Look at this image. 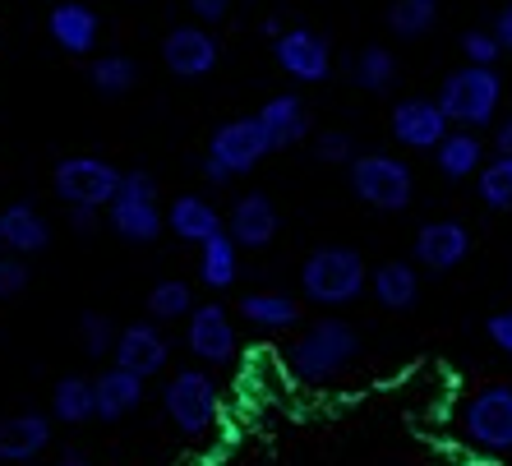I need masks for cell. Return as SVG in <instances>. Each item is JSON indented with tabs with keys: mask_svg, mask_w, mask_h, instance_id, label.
Listing matches in <instances>:
<instances>
[{
	"mask_svg": "<svg viewBox=\"0 0 512 466\" xmlns=\"http://www.w3.org/2000/svg\"><path fill=\"white\" fill-rule=\"evenodd\" d=\"M485 333H489V342H494V347L512 360V305H508V310H499V314H489Z\"/></svg>",
	"mask_w": 512,
	"mask_h": 466,
	"instance_id": "38",
	"label": "cell"
},
{
	"mask_svg": "<svg viewBox=\"0 0 512 466\" xmlns=\"http://www.w3.org/2000/svg\"><path fill=\"white\" fill-rule=\"evenodd\" d=\"M268 5H277V0H268Z\"/></svg>",
	"mask_w": 512,
	"mask_h": 466,
	"instance_id": "46",
	"label": "cell"
},
{
	"mask_svg": "<svg viewBox=\"0 0 512 466\" xmlns=\"http://www.w3.org/2000/svg\"><path fill=\"white\" fill-rule=\"evenodd\" d=\"M240 277V245L231 240V231L203 240L199 245V282L208 291H227Z\"/></svg>",
	"mask_w": 512,
	"mask_h": 466,
	"instance_id": "27",
	"label": "cell"
},
{
	"mask_svg": "<svg viewBox=\"0 0 512 466\" xmlns=\"http://www.w3.org/2000/svg\"><path fill=\"white\" fill-rule=\"evenodd\" d=\"M51 190L65 208H102L107 213L120 190V167H111L107 157H65L51 171Z\"/></svg>",
	"mask_w": 512,
	"mask_h": 466,
	"instance_id": "7",
	"label": "cell"
},
{
	"mask_svg": "<svg viewBox=\"0 0 512 466\" xmlns=\"http://www.w3.org/2000/svg\"><path fill=\"white\" fill-rule=\"evenodd\" d=\"M167 231L176 240H185V245H194L199 250L203 240H213L227 231V222H222V213H217L203 194H180V199H171L167 208Z\"/></svg>",
	"mask_w": 512,
	"mask_h": 466,
	"instance_id": "21",
	"label": "cell"
},
{
	"mask_svg": "<svg viewBox=\"0 0 512 466\" xmlns=\"http://www.w3.org/2000/svg\"><path fill=\"white\" fill-rule=\"evenodd\" d=\"M97 420H125V416H134V411L143 407V383L148 379H139V374H130V370H120V365H107V370L97 374Z\"/></svg>",
	"mask_w": 512,
	"mask_h": 466,
	"instance_id": "23",
	"label": "cell"
},
{
	"mask_svg": "<svg viewBox=\"0 0 512 466\" xmlns=\"http://www.w3.org/2000/svg\"><path fill=\"white\" fill-rule=\"evenodd\" d=\"M434 102L457 130H485L503 107V79L494 65H462L439 84Z\"/></svg>",
	"mask_w": 512,
	"mask_h": 466,
	"instance_id": "3",
	"label": "cell"
},
{
	"mask_svg": "<svg viewBox=\"0 0 512 466\" xmlns=\"http://www.w3.org/2000/svg\"><path fill=\"white\" fill-rule=\"evenodd\" d=\"M300 291L323 310H342L370 291V268L351 245H319L300 263Z\"/></svg>",
	"mask_w": 512,
	"mask_h": 466,
	"instance_id": "2",
	"label": "cell"
},
{
	"mask_svg": "<svg viewBox=\"0 0 512 466\" xmlns=\"http://www.w3.org/2000/svg\"><path fill=\"white\" fill-rule=\"evenodd\" d=\"M0 240H5V254H19V259H33L51 245V222L42 217V208L19 199V204L0 208Z\"/></svg>",
	"mask_w": 512,
	"mask_h": 466,
	"instance_id": "19",
	"label": "cell"
},
{
	"mask_svg": "<svg viewBox=\"0 0 512 466\" xmlns=\"http://www.w3.org/2000/svg\"><path fill=\"white\" fill-rule=\"evenodd\" d=\"M217 167H227L231 176H245V171H254L268 157V139H263V125L259 116H236V120H222L213 130V139H208V153Z\"/></svg>",
	"mask_w": 512,
	"mask_h": 466,
	"instance_id": "10",
	"label": "cell"
},
{
	"mask_svg": "<svg viewBox=\"0 0 512 466\" xmlns=\"http://www.w3.org/2000/svg\"><path fill=\"white\" fill-rule=\"evenodd\" d=\"M370 291L383 310H393V314L416 310V300H420L416 259H388V263H379V268H370Z\"/></svg>",
	"mask_w": 512,
	"mask_h": 466,
	"instance_id": "22",
	"label": "cell"
},
{
	"mask_svg": "<svg viewBox=\"0 0 512 466\" xmlns=\"http://www.w3.org/2000/svg\"><path fill=\"white\" fill-rule=\"evenodd\" d=\"M107 227L116 231L125 245H153L162 231H167V213L153 204V199H111L107 208Z\"/></svg>",
	"mask_w": 512,
	"mask_h": 466,
	"instance_id": "20",
	"label": "cell"
},
{
	"mask_svg": "<svg viewBox=\"0 0 512 466\" xmlns=\"http://www.w3.org/2000/svg\"><path fill=\"white\" fill-rule=\"evenodd\" d=\"M28 282H33V268H28V259H19V254H0V300L24 296Z\"/></svg>",
	"mask_w": 512,
	"mask_h": 466,
	"instance_id": "36",
	"label": "cell"
},
{
	"mask_svg": "<svg viewBox=\"0 0 512 466\" xmlns=\"http://www.w3.org/2000/svg\"><path fill=\"white\" fill-rule=\"evenodd\" d=\"M227 231L240 250H268L277 240V231H282V213H277V204L268 194L254 190V194H245V199H236Z\"/></svg>",
	"mask_w": 512,
	"mask_h": 466,
	"instance_id": "18",
	"label": "cell"
},
{
	"mask_svg": "<svg viewBox=\"0 0 512 466\" xmlns=\"http://www.w3.org/2000/svg\"><path fill=\"white\" fill-rule=\"evenodd\" d=\"M314 157H319L323 167H351L360 153H356V139L346 130H328L314 139Z\"/></svg>",
	"mask_w": 512,
	"mask_h": 466,
	"instance_id": "34",
	"label": "cell"
},
{
	"mask_svg": "<svg viewBox=\"0 0 512 466\" xmlns=\"http://www.w3.org/2000/svg\"><path fill=\"white\" fill-rule=\"evenodd\" d=\"M56 466H93V462L84 453H65V457H56Z\"/></svg>",
	"mask_w": 512,
	"mask_h": 466,
	"instance_id": "44",
	"label": "cell"
},
{
	"mask_svg": "<svg viewBox=\"0 0 512 466\" xmlns=\"http://www.w3.org/2000/svg\"><path fill=\"white\" fill-rule=\"evenodd\" d=\"M236 310L240 319L263 328V333H286L300 323V300L286 296V291H245Z\"/></svg>",
	"mask_w": 512,
	"mask_h": 466,
	"instance_id": "24",
	"label": "cell"
},
{
	"mask_svg": "<svg viewBox=\"0 0 512 466\" xmlns=\"http://www.w3.org/2000/svg\"><path fill=\"white\" fill-rule=\"evenodd\" d=\"M116 323L107 319V314H84L79 319V342H84V356H93V360H102V356H111L116 351Z\"/></svg>",
	"mask_w": 512,
	"mask_h": 466,
	"instance_id": "33",
	"label": "cell"
},
{
	"mask_svg": "<svg viewBox=\"0 0 512 466\" xmlns=\"http://www.w3.org/2000/svg\"><path fill=\"white\" fill-rule=\"evenodd\" d=\"M393 139L402 148H411V153H434V148L448 139V116H443V107L434 102V97H402L393 107Z\"/></svg>",
	"mask_w": 512,
	"mask_h": 466,
	"instance_id": "12",
	"label": "cell"
},
{
	"mask_svg": "<svg viewBox=\"0 0 512 466\" xmlns=\"http://www.w3.org/2000/svg\"><path fill=\"white\" fill-rule=\"evenodd\" d=\"M0 254H5V240H0Z\"/></svg>",
	"mask_w": 512,
	"mask_h": 466,
	"instance_id": "45",
	"label": "cell"
},
{
	"mask_svg": "<svg viewBox=\"0 0 512 466\" xmlns=\"http://www.w3.org/2000/svg\"><path fill=\"white\" fill-rule=\"evenodd\" d=\"M259 33H263V37H273V42H277V37H282L286 28H282V19H277V14H268V19L259 24Z\"/></svg>",
	"mask_w": 512,
	"mask_h": 466,
	"instance_id": "43",
	"label": "cell"
},
{
	"mask_svg": "<svg viewBox=\"0 0 512 466\" xmlns=\"http://www.w3.org/2000/svg\"><path fill=\"white\" fill-rule=\"evenodd\" d=\"M47 37L65 56H93L97 37H102V19H97V10L84 5V0H60L47 14Z\"/></svg>",
	"mask_w": 512,
	"mask_h": 466,
	"instance_id": "16",
	"label": "cell"
},
{
	"mask_svg": "<svg viewBox=\"0 0 512 466\" xmlns=\"http://www.w3.org/2000/svg\"><path fill=\"white\" fill-rule=\"evenodd\" d=\"M489 33L499 37V47H503V51H512V5H508V10L494 14V28H489Z\"/></svg>",
	"mask_w": 512,
	"mask_h": 466,
	"instance_id": "40",
	"label": "cell"
},
{
	"mask_svg": "<svg viewBox=\"0 0 512 466\" xmlns=\"http://www.w3.org/2000/svg\"><path fill=\"white\" fill-rule=\"evenodd\" d=\"M254 116H259V125H263L268 153H286V148L305 144V134H310V107H305L296 93L268 97V102H263Z\"/></svg>",
	"mask_w": 512,
	"mask_h": 466,
	"instance_id": "17",
	"label": "cell"
},
{
	"mask_svg": "<svg viewBox=\"0 0 512 466\" xmlns=\"http://www.w3.org/2000/svg\"><path fill=\"white\" fill-rule=\"evenodd\" d=\"M439 28V0H393L388 5V33L402 42H420Z\"/></svg>",
	"mask_w": 512,
	"mask_h": 466,
	"instance_id": "30",
	"label": "cell"
},
{
	"mask_svg": "<svg viewBox=\"0 0 512 466\" xmlns=\"http://www.w3.org/2000/svg\"><path fill=\"white\" fill-rule=\"evenodd\" d=\"M476 194H480V204L494 208V213H512V157L494 153V162L480 167Z\"/></svg>",
	"mask_w": 512,
	"mask_h": 466,
	"instance_id": "32",
	"label": "cell"
},
{
	"mask_svg": "<svg viewBox=\"0 0 512 466\" xmlns=\"http://www.w3.org/2000/svg\"><path fill=\"white\" fill-rule=\"evenodd\" d=\"M222 60V47H217L213 28L203 24H180L162 37V65H167L176 79H208Z\"/></svg>",
	"mask_w": 512,
	"mask_h": 466,
	"instance_id": "11",
	"label": "cell"
},
{
	"mask_svg": "<svg viewBox=\"0 0 512 466\" xmlns=\"http://www.w3.org/2000/svg\"><path fill=\"white\" fill-rule=\"evenodd\" d=\"M397 74H402V65H397V51L388 47H360L356 65H351V79H356V88H365V93H393L397 88Z\"/></svg>",
	"mask_w": 512,
	"mask_h": 466,
	"instance_id": "29",
	"label": "cell"
},
{
	"mask_svg": "<svg viewBox=\"0 0 512 466\" xmlns=\"http://www.w3.org/2000/svg\"><path fill=\"white\" fill-rule=\"evenodd\" d=\"M162 411L176 425L185 439H199L217 425L222 416V388L203 365H190V370H176L162 388Z\"/></svg>",
	"mask_w": 512,
	"mask_h": 466,
	"instance_id": "5",
	"label": "cell"
},
{
	"mask_svg": "<svg viewBox=\"0 0 512 466\" xmlns=\"http://www.w3.org/2000/svg\"><path fill=\"white\" fill-rule=\"evenodd\" d=\"M102 222H107V213H102V208H70V227L79 231V236H93Z\"/></svg>",
	"mask_w": 512,
	"mask_h": 466,
	"instance_id": "39",
	"label": "cell"
},
{
	"mask_svg": "<svg viewBox=\"0 0 512 466\" xmlns=\"http://www.w3.org/2000/svg\"><path fill=\"white\" fill-rule=\"evenodd\" d=\"M185 5H190L194 24H203V28H217L231 14V0H185Z\"/></svg>",
	"mask_w": 512,
	"mask_h": 466,
	"instance_id": "37",
	"label": "cell"
},
{
	"mask_svg": "<svg viewBox=\"0 0 512 466\" xmlns=\"http://www.w3.org/2000/svg\"><path fill=\"white\" fill-rule=\"evenodd\" d=\"M471 254V227L457 217H434L416 231V268L425 273H453Z\"/></svg>",
	"mask_w": 512,
	"mask_h": 466,
	"instance_id": "13",
	"label": "cell"
},
{
	"mask_svg": "<svg viewBox=\"0 0 512 466\" xmlns=\"http://www.w3.org/2000/svg\"><path fill=\"white\" fill-rule=\"evenodd\" d=\"M51 420H60V425H88V420H97V383L84 379V374H65L51 388Z\"/></svg>",
	"mask_w": 512,
	"mask_h": 466,
	"instance_id": "26",
	"label": "cell"
},
{
	"mask_svg": "<svg viewBox=\"0 0 512 466\" xmlns=\"http://www.w3.org/2000/svg\"><path fill=\"white\" fill-rule=\"evenodd\" d=\"M185 347H190V356L199 365H231L240 351V333L231 323L227 305H217V300L194 305V314L185 319Z\"/></svg>",
	"mask_w": 512,
	"mask_h": 466,
	"instance_id": "8",
	"label": "cell"
},
{
	"mask_svg": "<svg viewBox=\"0 0 512 466\" xmlns=\"http://www.w3.org/2000/svg\"><path fill=\"white\" fill-rule=\"evenodd\" d=\"M462 56H466V65H499L503 47L489 28H466L462 33Z\"/></svg>",
	"mask_w": 512,
	"mask_h": 466,
	"instance_id": "35",
	"label": "cell"
},
{
	"mask_svg": "<svg viewBox=\"0 0 512 466\" xmlns=\"http://www.w3.org/2000/svg\"><path fill=\"white\" fill-rule=\"evenodd\" d=\"M273 60H277V70H282L286 79H296V84H323V79L333 74V47H328V37L305 24L286 28V33L277 37Z\"/></svg>",
	"mask_w": 512,
	"mask_h": 466,
	"instance_id": "9",
	"label": "cell"
},
{
	"mask_svg": "<svg viewBox=\"0 0 512 466\" xmlns=\"http://www.w3.org/2000/svg\"><path fill=\"white\" fill-rule=\"evenodd\" d=\"M56 420L47 411H14L0 416V466H28L51 448Z\"/></svg>",
	"mask_w": 512,
	"mask_h": 466,
	"instance_id": "15",
	"label": "cell"
},
{
	"mask_svg": "<svg viewBox=\"0 0 512 466\" xmlns=\"http://www.w3.org/2000/svg\"><path fill=\"white\" fill-rule=\"evenodd\" d=\"M494 153H499V157H512V116L503 120L499 130H494Z\"/></svg>",
	"mask_w": 512,
	"mask_h": 466,
	"instance_id": "42",
	"label": "cell"
},
{
	"mask_svg": "<svg viewBox=\"0 0 512 466\" xmlns=\"http://www.w3.org/2000/svg\"><path fill=\"white\" fill-rule=\"evenodd\" d=\"M148 319L153 323H176V319H190L194 314V291L180 282V277H167V282H157L153 291H148Z\"/></svg>",
	"mask_w": 512,
	"mask_h": 466,
	"instance_id": "31",
	"label": "cell"
},
{
	"mask_svg": "<svg viewBox=\"0 0 512 466\" xmlns=\"http://www.w3.org/2000/svg\"><path fill=\"white\" fill-rule=\"evenodd\" d=\"M434 167L448 180H471L485 167V144H480L476 130H448L439 148H434Z\"/></svg>",
	"mask_w": 512,
	"mask_h": 466,
	"instance_id": "25",
	"label": "cell"
},
{
	"mask_svg": "<svg viewBox=\"0 0 512 466\" xmlns=\"http://www.w3.org/2000/svg\"><path fill=\"white\" fill-rule=\"evenodd\" d=\"M203 180H208L213 190H222V185H231V180H236V176H231L227 167H217L213 157H203Z\"/></svg>",
	"mask_w": 512,
	"mask_h": 466,
	"instance_id": "41",
	"label": "cell"
},
{
	"mask_svg": "<svg viewBox=\"0 0 512 466\" xmlns=\"http://www.w3.org/2000/svg\"><path fill=\"white\" fill-rule=\"evenodd\" d=\"M462 439L489 457L512 453V383H489V388L466 397Z\"/></svg>",
	"mask_w": 512,
	"mask_h": 466,
	"instance_id": "6",
	"label": "cell"
},
{
	"mask_svg": "<svg viewBox=\"0 0 512 466\" xmlns=\"http://www.w3.org/2000/svg\"><path fill=\"white\" fill-rule=\"evenodd\" d=\"M88 84H93L97 97H130L139 88V65L130 56H120V51H107V56H93L88 60Z\"/></svg>",
	"mask_w": 512,
	"mask_h": 466,
	"instance_id": "28",
	"label": "cell"
},
{
	"mask_svg": "<svg viewBox=\"0 0 512 466\" xmlns=\"http://www.w3.org/2000/svg\"><path fill=\"white\" fill-rule=\"evenodd\" d=\"M346 185L374 213H406L411 199H416V176L393 153H360L346 167Z\"/></svg>",
	"mask_w": 512,
	"mask_h": 466,
	"instance_id": "4",
	"label": "cell"
},
{
	"mask_svg": "<svg viewBox=\"0 0 512 466\" xmlns=\"http://www.w3.org/2000/svg\"><path fill=\"white\" fill-rule=\"evenodd\" d=\"M167 360H171V342H167V333H162L153 319L120 328L116 351H111V365L139 374V379H153V374L167 370Z\"/></svg>",
	"mask_w": 512,
	"mask_h": 466,
	"instance_id": "14",
	"label": "cell"
},
{
	"mask_svg": "<svg viewBox=\"0 0 512 466\" xmlns=\"http://www.w3.org/2000/svg\"><path fill=\"white\" fill-rule=\"evenodd\" d=\"M360 356V333L346 319H314L305 333L286 347V370L296 383H328Z\"/></svg>",
	"mask_w": 512,
	"mask_h": 466,
	"instance_id": "1",
	"label": "cell"
}]
</instances>
